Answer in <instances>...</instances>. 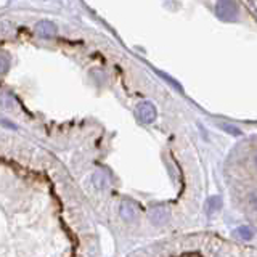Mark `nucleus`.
Returning a JSON list of instances; mask_svg holds the SVG:
<instances>
[{"instance_id":"obj_1","label":"nucleus","mask_w":257,"mask_h":257,"mask_svg":"<svg viewBox=\"0 0 257 257\" xmlns=\"http://www.w3.org/2000/svg\"><path fill=\"white\" fill-rule=\"evenodd\" d=\"M216 15L222 21H235L238 18V5L235 0H217Z\"/></svg>"},{"instance_id":"obj_2","label":"nucleus","mask_w":257,"mask_h":257,"mask_svg":"<svg viewBox=\"0 0 257 257\" xmlns=\"http://www.w3.org/2000/svg\"><path fill=\"white\" fill-rule=\"evenodd\" d=\"M137 116L143 124H151L156 119V108L150 101H142L137 106Z\"/></svg>"},{"instance_id":"obj_3","label":"nucleus","mask_w":257,"mask_h":257,"mask_svg":"<svg viewBox=\"0 0 257 257\" xmlns=\"http://www.w3.org/2000/svg\"><path fill=\"white\" fill-rule=\"evenodd\" d=\"M35 34L42 39H52L57 35V26H55L52 21L42 20L35 24Z\"/></svg>"},{"instance_id":"obj_4","label":"nucleus","mask_w":257,"mask_h":257,"mask_svg":"<svg viewBox=\"0 0 257 257\" xmlns=\"http://www.w3.org/2000/svg\"><path fill=\"white\" fill-rule=\"evenodd\" d=\"M119 212H121V217L127 220V222H130V220L135 219V214H137V209L135 206H133L132 201H122L121 203V207H119Z\"/></svg>"},{"instance_id":"obj_5","label":"nucleus","mask_w":257,"mask_h":257,"mask_svg":"<svg viewBox=\"0 0 257 257\" xmlns=\"http://www.w3.org/2000/svg\"><path fill=\"white\" fill-rule=\"evenodd\" d=\"M150 217H151L153 224L161 225V224H164L169 219V211L164 209V207H155V209H151Z\"/></svg>"},{"instance_id":"obj_6","label":"nucleus","mask_w":257,"mask_h":257,"mask_svg":"<svg viewBox=\"0 0 257 257\" xmlns=\"http://www.w3.org/2000/svg\"><path fill=\"white\" fill-rule=\"evenodd\" d=\"M10 69V57L7 53L0 52V74H5Z\"/></svg>"},{"instance_id":"obj_7","label":"nucleus","mask_w":257,"mask_h":257,"mask_svg":"<svg viewBox=\"0 0 257 257\" xmlns=\"http://www.w3.org/2000/svg\"><path fill=\"white\" fill-rule=\"evenodd\" d=\"M94 183H95V187L98 188V190H103V188L106 187V177L101 175L100 172L95 174V175H94Z\"/></svg>"},{"instance_id":"obj_8","label":"nucleus","mask_w":257,"mask_h":257,"mask_svg":"<svg viewBox=\"0 0 257 257\" xmlns=\"http://www.w3.org/2000/svg\"><path fill=\"white\" fill-rule=\"evenodd\" d=\"M236 233L240 235L243 240H251V238H253V230L251 228H248V227H238L236 228Z\"/></svg>"},{"instance_id":"obj_9","label":"nucleus","mask_w":257,"mask_h":257,"mask_svg":"<svg viewBox=\"0 0 257 257\" xmlns=\"http://www.w3.org/2000/svg\"><path fill=\"white\" fill-rule=\"evenodd\" d=\"M220 127H222L224 130H227L228 133H231V135H241V130H240V128H236V127L230 126V124H220Z\"/></svg>"},{"instance_id":"obj_10","label":"nucleus","mask_w":257,"mask_h":257,"mask_svg":"<svg viewBox=\"0 0 257 257\" xmlns=\"http://www.w3.org/2000/svg\"><path fill=\"white\" fill-rule=\"evenodd\" d=\"M219 206H220V201H219V198H217V196H212V198L207 199V209H209V211H212V209H217Z\"/></svg>"},{"instance_id":"obj_11","label":"nucleus","mask_w":257,"mask_h":257,"mask_svg":"<svg viewBox=\"0 0 257 257\" xmlns=\"http://www.w3.org/2000/svg\"><path fill=\"white\" fill-rule=\"evenodd\" d=\"M251 204L254 206V209L257 211V192L251 193Z\"/></svg>"},{"instance_id":"obj_12","label":"nucleus","mask_w":257,"mask_h":257,"mask_svg":"<svg viewBox=\"0 0 257 257\" xmlns=\"http://www.w3.org/2000/svg\"><path fill=\"white\" fill-rule=\"evenodd\" d=\"M256 166H257V155H256Z\"/></svg>"}]
</instances>
